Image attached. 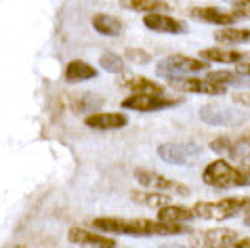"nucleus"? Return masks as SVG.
<instances>
[{"mask_svg": "<svg viewBox=\"0 0 250 248\" xmlns=\"http://www.w3.org/2000/svg\"><path fill=\"white\" fill-rule=\"evenodd\" d=\"M93 227L97 231L116 233V236H179L187 231L183 223H164L160 219H116V217H101L95 219Z\"/></svg>", "mask_w": 250, "mask_h": 248, "instance_id": "obj_1", "label": "nucleus"}, {"mask_svg": "<svg viewBox=\"0 0 250 248\" xmlns=\"http://www.w3.org/2000/svg\"><path fill=\"white\" fill-rule=\"evenodd\" d=\"M196 219L204 221H227L238 215H246L250 210V196H231L214 202H198L191 206Z\"/></svg>", "mask_w": 250, "mask_h": 248, "instance_id": "obj_2", "label": "nucleus"}, {"mask_svg": "<svg viewBox=\"0 0 250 248\" xmlns=\"http://www.w3.org/2000/svg\"><path fill=\"white\" fill-rule=\"evenodd\" d=\"M202 181L214 189H231V187H244L250 185V175L242 168L231 166L227 160L219 158L212 160L202 173Z\"/></svg>", "mask_w": 250, "mask_h": 248, "instance_id": "obj_3", "label": "nucleus"}, {"mask_svg": "<svg viewBox=\"0 0 250 248\" xmlns=\"http://www.w3.org/2000/svg\"><path fill=\"white\" fill-rule=\"evenodd\" d=\"M200 154L202 147L193 141H168L158 147V158L172 166H193Z\"/></svg>", "mask_w": 250, "mask_h": 248, "instance_id": "obj_4", "label": "nucleus"}, {"mask_svg": "<svg viewBox=\"0 0 250 248\" xmlns=\"http://www.w3.org/2000/svg\"><path fill=\"white\" fill-rule=\"evenodd\" d=\"M208 67V61L202 57H187V55H168L162 61H158L156 70L162 78H175V76H185L193 72H202Z\"/></svg>", "mask_w": 250, "mask_h": 248, "instance_id": "obj_5", "label": "nucleus"}, {"mask_svg": "<svg viewBox=\"0 0 250 248\" xmlns=\"http://www.w3.org/2000/svg\"><path fill=\"white\" fill-rule=\"evenodd\" d=\"M200 118L204 120V124H210V126H238V124L248 122V112L240 107L208 103V105L200 107Z\"/></svg>", "mask_w": 250, "mask_h": 248, "instance_id": "obj_6", "label": "nucleus"}, {"mask_svg": "<svg viewBox=\"0 0 250 248\" xmlns=\"http://www.w3.org/2000/svg\"><path fill=\"white\" fill-rule=\"evenodd\" d=\"M135 179L143 185L145 189H154V191H164V194H175V196H189V187L183 185L181 181H175L170 177H164L154 170H145V168H137L135 170Z\"/></svg>", "mask_w": 250, "mask_h": 248, "instance_id": "obj_7", "label": "nucleus"}, {"mask_svg": "<svg viewBox=\"0 0 250 248\" xmlns=\"http://www.w3.org/2000/svg\"><path fill=\"white\" fill-rule=\"evenodd\" d=\"M168 84L177 91L183 93H196V95H210V97H217V95H225L227 86L217 84V82L204 78H187V76H175V78H168Z\"/></svg>", "mask_w": 250, "mask_h": 248, "instance_id": "obj_8", "label": "nucleus"}, {"mask_svg": "<svg viewBox=\"0 0 250 248\" xmlns=\"http://www.w3.org/2000/svg\"><path fill=\"white\" fill-rule=\"evenodd\" d=\"M181 99L166 97V95H128L122 101V107L133 109V112H158L172 105H179Z\"/></svg>", "mask_w": 250, "mask_h": 248, "instance_id": "obj_9", "label": "nucleus"}, {"mask_svg": "<svg viewBox=\"0 0 250 248\" xmlns=\"http://www.w3.org/2000/svg\"><path fill=\"white\" fill-rule=\"evenodd\" d=\"M67 240L76 246H86V248H114L118 246L112 238L103 236V233H97L91 229H84V227H72L67 231Z\"/></svg>", "mask_w": 250, "mask_h": 248, "instance_id": "obj_10", "label": "nucleus"}, {"mask_svg": "<svg viewBox=\"0 0 250 248\" xmlns=\"http://www.w3.org/2000/svg\"><path fill=\"white\" fill-rule=\"evenodd\" d=\"M124 91H130V95H164V86L158 82L145 78V76H137V74H124L118 78Z\"/></svg>", "mask_w": 250, "mask_h": 248, "instance_id": "obj_11", "label": "nucleus"}, {"mask_svg": "<svg viewBox=\"0 0 250 248\" xmlns=\"http://www.w3.org/2000/svg\"><path fill=\"white\" fill-rule=\"evenodd\" d=\"M189 15L198 21L204 23H212V25H221V27H229L231 23L238 21V15L233 11H221L217 6H193L189 11Z\"/></svg>", "mask_w": 250, "mask_h": 248, "instance_id": "obj_12", "label": "nucleus"}, {"mask_svg": "<svg viewBox=\"0 0 250 248\" xmlns=\"http://www.w3.org/2000/svg\"><path fill=\"white\" fill-rule=\"evenodd\" d=\"M143 25L158 34H185L187 32V23L179 21V19L170 15H164V13H147L143 17Z\"/></svg>", "mask_w": 250, "mask_h": 248, "instance_id": "obj_13", "label": "nucleus"}, {"mask_svg": "<svg viewBox=\"0 0 250 248\" xmlns=\"http://www.w3.org/2000/svg\"><path fill=\"white\" fill-rule=\"evenodd\" d=\"M84 124L95 130H116L128 124V116L120 112H97L84 118Z\"/></svg>", "mask_w": 250, "mask_h": 248, "instance_id": "obj_14", "label": "nucleus"}, {"mask_svg": "<svg viewBox=\"0 0 250 248\" xmlns=\"http://www.w3.org/2000/svg\"><path fill=\"white\" fill-rule=\"evenodd\" d=\"M238 233L227 227H217V229H208L200 236V248H229L238 242Z\"/></svg>", "mask_w": 250, "mask_h": 248, "instance_id": "obj_15", "label": "nucleus"}, {"mask_svg": "<svg viewBox=\"0 0 250 248\" xmlns=\"http://www.w3.org/2000/svg\"><path fill=\"white\" fill-rule=\"evenodd\" d=\"M130 200L137 204L145 206V208H164V206L172 204V198L170 194H164V191H154V189H147V191H130Z\"/></svg>", "mask_w": 250, "mask_h": 248, "instance_id": "obj_16", "label": "nucleus"}, {"mask_svg": "<svg viewBox=\"0 0 250 248\" xmlns=\"http://www.w3.org/2000/svg\"><path fill=\"white\" fill-rule=\"evenodd\" d=\"M200 57L206 61H214V63H242L246 57H250L248 53L242 51H231V49H219V46H212V49H204L200 51Z\"/></svg>", "mask_w": 250, "mask_h": 248, "instance_id": "obj_17", "label": "nucleus"}, {"mask_svg": "<svg viewBox=\"0 0 250 248\" xmlns=\"http://www.w3.org/2000/svg\"><path fill=\"white\" fill-rule=\"evenodd\" d=\"M158 219L164 223H189L196 219V212H193V208H187V206L168 204L158 210Z\"/></svg>", "mask_w": 250, "mask_h": 248, "instance_id": "obj_18", "label": "nucleus"}, {"mask_svg": "<svg viewBox=\"0 0 250 248\" xmlns=\"http://www.w3.org/2000/svg\"><path fill=\"white\" fill-rule=\"evenodd\" d=\"M97 78V70L86 63V61L82 59H74L69 61L67 67H65V80L67 82H84V80H93Z\"/></svg>", "mask_w": 250, "mask_h": 248, "instance_id": "obj_19", "label": "nucleus"}, {"mask_svg": "<svg viewBox=\"0 0 250 248\" xmlns=\"http://www.w3.org/2000/svg\"><path fill=\"white\" fill-rule=\"evenodd\" d=\"M91 23L95 27V32L101 34V36H118L124 30L120 19H116L114 15H107V13H97L91 19Z\"/></svg>", "mask_w": 250, "mask_h": 248, "instance_id": "obj_20", "label": "nucleus"}, {"mask_svg": "<svg viewBox=\"0 0 250 248\" xmlns=\"http://www.w3.org/2000/svg\"><path fill=\"white\" fill-rule=\"evenodd\" d=\"M214 40L221 44H246L250 42V30L248 27H221V30L214 34Z\"/></svg>", "mask_w": 250, "mask_h": 248, "instance_id": "obj_21", "label": "nucleus"}, {"mask_svg": "<svg viewBox=\"0 0 250 248\" xmlns=\"http://www.w3.org/2000/svg\"><path fill=\"white\" fill-rule=\"evenodd\" d=\"M120 6L128 11H139V13H162L168 9V4L162 0H120Z\"/></svg>", "mask_w": 250, "mask_h": 248, "instance_id": "obj_22", "label": "nucleus"}, {"mask_svg": "<svg viewBox=\"0 0 250 248\" xmlns=\"http://www.w3.org/2000/svg\"><path fill=\"white\" fill-rule=\"evenodd\" d=\"M101 105H103V97H101V95H95V93L80 95V97H76L72 101V109H74V112L76 114H86V116H91V112L99 109Z\"/></svg>", "mask_w": 250, "mask_h": 248, "instance_id": "obj_23", "label": "nucleus"}, {"mask_svg": "<svg viewBox=\"0 0 250 248\" xmlns=\"http://www.w3.org/2000/svg\"><path fill=\"white\" fill-rule=\"evenodd\" d=\"M240 147H242V141H233V139H229V137H217V139L210 143V149L214 151V154L227 156V158L238 156Z\"/></svg>", "mask_w": 250, "mask_h": 248, "instance_id": "obj_24", "label": "nucleus"}, {"mask_svg": "<svg viewBox=\"0 0 250 248\" xmlns=\"http://www.w3.org/2000/svg\"><path fill=\"white\" fill-rule=\"evenodd\" d=\"M99 65L109 74H124V70H126L124 59L116 53H103L99 57Z\"/></svg>", "mask_w": 250, "mask_h": 248, "instance_id": "obj_25", "label": "nucleus"}, {"mask_svg": "<svg viewBox=\"0 0 250 248\" xmlns=\"http://www.w3.org/2000/svg\"><path fill=\"white\" fill-rule=\"evenodd\" d=\"M124 57H126L128 61H133V63H137V65H147L149 61H151V59H149V55L145 53V51H141V49H133V46L124 51Z\"/></svg>", "mask_w": 250, "mask_h": 248, "instance_id": "obj_26", "label": "nucleus"}, {"mask_svg": "<svg viewBox=\"0 0 250 248\" xmlns=\"http://www.w3.org/2000/svg\"><path fill=\"white\" fill-rule=\"evenodd\" d=\"M231 11H233L238 17L250 19V0H238V2L231 6Z\"/></svg>", "mask_w": 250, "mask_h": 248, "instance_id": "obj_27", "label": "nucleus"}, {"mask_svg": "<svg viewBox=\"0 0 250 248\" xmlns=\"http://www.w3.org/2000/svg\"><path fill=\"white\" fill-rule=\"evenodd\" d=\"M233 101L242 107H250V91H240L233 95Z\"/></svg>", "mask_w": 250, "mask_h": 248, "instance_id": "obj_28", "label": "nucleus"}, {"mask_svg": "<svg viewBox=\"0 0 250 248\" xmlns=\"http://www.w3.org/2000/svg\"><path fill=\"white\" fill-rule=\"evenodd\" d=\"M240 168L244 170V173L250 175V154H246V156H242V158H240Z\"/></svg>", "mask_w": 250, "mask_h": 248, "instance_id": "obj_29", "label": "nucleus"}, {"mask_svg": "<svg viewBox=\"0 0 250 248\" xmlns=\"http://www.w3.org/2000/svg\"><path fill=\"white\" fill-rule=\"evenodd\" d=\"M238 74L246 76V78H250V61H246V63H238V70H235Z\"/></svg>", "mask_w": 250, "mask_h": 248, "instance_id": "obj_30", "label": "nucleus"}, {"mask_svg": "<svg viewBox=\"0 0 250 248\" xmlns=\"http://www.w3.org/2000/svg\"><path fill=\"white\" fill-rule=\"evenodd\" d=\"M240 141H242V145H246V147H250V130L248 133H244L240 137Z\"/></svg>", "mask_w": 250, "mask_h": 248, "instance_id": "obj_31", "label": "nucleus"}, {"mask_svg": "<svg viewBox=\"0 0 250 248\" xmlns=\"http://www.w3.org/2000/svg\"><path fill=\"white\" fill-rule=\"evenodd\" d=\"M160 248H189V246H185V244H177V242H168V244H162Z\"/></svg>", "mask_w": 250, "mask_h": 248, "instance_id": "obj_32", "label": "nucleus"}, {"mask_svg": "<svg viewBox=\"0 0 250 248\" xmlns=\"http://www.w3.org/2000/svg\"><path fill=\"white\" fill-rule=\"evenodd\" d=\"M244 225H248V227H250V210L244 215Z\"/></svg>", "mask_w": 250, "mask_h": 248, "instance_id": "obj_33", "label": "nucleus"}, {"mask_svg": "<svg viewBox=\"0 0 250 248\" xmlns=\"http://www.w3.org/2000/svg\"><path fill=\"white\" fill-rule=\"evenodd\" d=\"M15 248H23V246H15Z\"/></svg>", "mask_w": 250, "mask_h": 248, "instance_id": "obj_34", "label": "nucleus"}, {"mask_svg": "<svg viewBox=\"0 0 250 248\" xmlns=\"http://www.w3.org/2000/svg\"><path fill=\"white\" fill-rule=\"evenodd\" d=\"M114 248H118V246H114Z\"/></svg>", "mask_w": 250, "mask_h": 248, "instance_id": "obj_35", "label": "nucleus"}]
</instances>
